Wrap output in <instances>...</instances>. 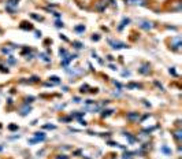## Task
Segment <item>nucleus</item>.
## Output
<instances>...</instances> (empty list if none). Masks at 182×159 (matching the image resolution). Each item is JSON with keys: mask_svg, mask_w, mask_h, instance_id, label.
I'll return each instance as SVG.
<instances>
[{"mask_svg": "<svg viewBox=\"0 0 182 159\" xmlns=\"http://www.w3.org/2000/svg\"><path fill=\"white\" fill-rule=\"evenodd\" d=\"M108 43L111 44V47L114 49H122V48H129L127 44L121 43V41H114V40H108Z\"/></svg>", "mask_w": 182, "mask_h": 159, "instance_id": "1", "label": "nucleus"}, {"mask_svg": "<svg viewBox=\"0 0 182 159\" xmlns=\"http://www.w3.org/2000/svg\"><path fill=\"white\" fill-rule=\"evenodd\" d=\"M108 5V0H99L96 4H94V8H96V11H104L105 7Z\"/></svg>", "mask_w": 182, "mask_h": 159, "instance_id": "2", "label": "nucleus"}, {"mask_svg": "<svg viewBox=\"0 0 182 159\" xmlns=\"http://www.w3.org/2000/svg\"><path fill=\"white\" fill-rule=\"evenodd\" d=\"M18 1H19V0H8V1H7V4H6V8L8 11L14 12V8L18 7Z\"/></svg>", "mask_w": 182, "mask_h": 159, "instance_id": "3", "label": "nucleus"}, {"mask_svg": "<svg viewBox=\"0 0 182 159\" xmlns=\"http://www.w3.org/2000/svg\"><path fill=\"white\" fill-rule=\"evenodd\" d=\"M140 27H143V29H145V30H151L152 27H153V23L149 21H140Z\"/></svg>", "mask_w": 182, "mask_h": 159, "instance_id": "4", "label": "nucleus"}, {"mask_svg": "<svg viewBox=\"0 0 182 159\" xmlns=\"http://www.w3.org/2000/svg\"><path fill=\"white\" fill-rule=\"evenodd\" d=\"M34 138H36V141L37 143H40V141H44L45 138H47V136H45V133L44 132H36V133H34Z\"/></svg>", "mask_w": 182, "mask_h": 159, "instance_id": "5", "label": "nucleus"}, {"mask_svg": "<svg viewBox=\"0 0 182 159\" xmlns=\"http://www.w3.org/2000/svg\"><path fill=\"white\" fill-rule=\"evenodd\" d=\"M140 119V114L138 113H129L127 114V121H130V122H136V121Z\"/></svg>", "mask_w": 182, "mask_h": 159, "instance_id": "6", "label": "nucleus"}, {"mask_svg": "<svg viewBox=\"0 0 182 159\" xmlns=\"http://www.w3.org/2000/svg\"><path fill=\"white\" fill-rule=\"evenodd\" d=\"M149 71H151V67H149V65H143L140 69H138V73H141V74H144V76L149 74Z\"/></svg>", "mask_w": 182, "mask_h": 159, "instance_id": "7", "label": "nucleus"}, {"mask_svg": "<svg viewBox=\"0 0 182 159\" xmlns=\"http://www.w3.org/2000/svg\"><path fill=\"white\" fill-rule=\"evenodd\" d=\"M19 27L23 29V30H33V25H32V23H29V22H25V21L19 25Z\"/></svg>", "mask_w": 182, "mask_h": 159, "instance_id": "8", "label": "nucleus"}, {"mask_svg": "<svg viewBox=\"0 0 182 159\" xmlns=\"http://www.w3.org/2000/svg\"><path fill=\"white\" fill-rule=\"evenodd\" d=\"M172 136H174V138H175L177 141H181V140H182V130H181V129L174 130V132H172Z\"/></svg>", "mask_w": 182, "mask_h": 159, "instance_id": "9", "label": "nucleus"}, {"mask_svg": "<svg viewBox=\"0 0 182 159\" xmlns=\"http://www.w3.org/2000/svg\"><path fill=\"white\" fill-rule=\"evenodd\" d=\"M127 23H130V19H129V18H123V19H122V22H121V25L118 26V30L121 32V30H122V29H123L125 26H126Z\"/></svg>", "mask_w": 182, "mask_h": 159, "instance_id": "10", "label": "nucleus"}, {"mask_svg": "<svg viewBox=\"0 0 182 159\" xmlns=\"http://www.w3.org/2000/svg\"><path fill=\"white\" fill-rule=\"evenodd\" d=\"M126 3L129 4H140V5H145V0H126Z\"/></svg>", "mask_w": 182, "mask_h": 159, "instance_id": "11", "label": "nucleus"}, {"mask_svg": "<svg viewBox=\"0 0 182 159\" xmlns=\"http://www.w3.org/2000/svg\"><path fill=\"white\" fill-rule=\"evenodd\" d=\"M112 113H114V110H112V108H111V110H104V111H103V114H101V117H103V118H107V117H110Z\"/></svg>", "mask_w": 182, "mask_h": 159, "instance_id": "12", "label": "nucleus"}, {"mask_svg": "<svg viewBox=\"0 0 182 159\" xmlns=\"http://www.w3.org/2000/svg\"><path fill=\"white\" fill-rule=\"evenodd\" d=\"M49 80H51L49 82H52V84H60V78H59V77H56V76L49 77Z\"/></svg>", "mask_w": 182, "mask_h": 159, "instance_id": "13", "label": "nucleus"}, {"mask_svg": "<svg viewBox=\"0 0 182 159\" xmlns=\"http://www.w3.org/2000/svg\"><path fill=\"white\" fill-rule=\"evenodd\" d=\"M123 134L126 136V138L129 140V143H130V144H133V143H136V138H134V137H133L132 134H130V133H123Z\"/></svg>", "mask_w": 182, "mask_h": 159, "instance_id": "14", "label": "nucleus"}, {"mask_svg": "<svg viewBox=\"0 0 182 159\" xmlns=\"http://www.w3.org/2000/svg\"><path fill=\"white\" fill-rule=\"evenodd\" d=\"M73 45H74V48H77V49L84 48V44L81 43V41H73Z\"/></svg>", "mask_w": 182, "mask_h": 159, "instance_id": "15", "label": "nucleus"}, {"mask_svg": "<svg viewBox=\"0 0 182 159\" xmlns=\"http://www.w3.org/2000/svg\"><path fill=\"white\" fill-rule=\"evenodd\" d=\"M74 30L78 32V33H84L85 32V26H84V25H77V26L74 27Z\"/></svg>", "mask_w": 182, "mask_h": 159, "instance_id": "16", "label": "nucleus"}, {"mask_svg": "<svg viewBox=\"0 0 182 159\" xmlns=\"http://www.w3.org/2000/svg\"><path fill=\"white\" fill-rule=\"evenodd\" d=\"M59 55H60L62 59H63V58H66L67 55H69V52H67L66 48H60V49H59Z\"/></svg>", "mask_w": 182, "mask_h": 159, "instance_id": "17", "label": "nucleus"}, {"mask_svg": "<svg viewBox=\"0 0 182 159\" xmlns=\"http://www.w3.org/2000/svg\"><path fill=\"white\" fill-rule=\"evenodd\" d=\"M30 107H28V106H26V107H25V108L22 110V111H21V115H22V117H25V115H28L29 113H30Z\"/></svg>", "mask_w": 182, "mask_h": 159, "instance_id": "18", "label": "nucleus"}, {"mask_svg": "<svg viewBox=\"0 0 182 159\" xmlns=\"http://www.w3.org/2000/svg\"><path fill=\"white\" fill-rule=\"evenodd\" d=\"M160 151H162V152H164L166 155H170V154H171V149H170V148H168V147H166V145H163Z\"/></svg>", "mask_w": 182, "mask_h": 159, "instance_id": "19", "label": "nucleus"}, {"mask_svg": "<svg viewBox=\"0 0 182 159\" xmlns=\"http://www.w3.org/2000/svg\"><path fill=\"white\" fill-rule=\"evenodd\" d=\"M39 56H40V59H43L44 62H51V58H48L45 54H40Z\"/></svg>", "mask_w": 182, "mask_h": 159, "instance_id": "20", "label": "nucleus"}, {"mask_svg": "<svg viewBox=\"0 0 182 159\" xmlns=\"http://www.w3.org/2000/svg\"><path fill=\"white\" fill-rule=\"evenodd\" d=\"M88 89H89V87L85 84V85H82V87L79 88V92H81V93H86V92H88Z\"/></svg>", "mask_w": 182, "mask_h": 159, "instance_id": "21", "label": "nucleus"}, {"mask_svg": "<svg viewBox=\"0 0 182 159\" xmlns=\"http://www.w3.org/2000/svg\"><path fill=\"white\" fill-rule=\"evenodd\" d=\"M8 130H18V125H17V123H11V125H8Z\"/></svg>", "mask_w": 182, "mask_h": 159, "instance_id": "22", "label": "nucleus"}, {"mask_svg": "<svg viewBox=\"0 0 182 159\" xmlns=\"http://www.w3.org/2000/svg\"><path fill=\"white\" fill-rule=\"evenodd\" d=\"M43 129H49V130H54V129H56L55 125H43Z\"/></svg>", "mask_w": 182, "mask_h": 159, "instance_id": "23", "label": "nucleus"}, {"mask_svg": "<svg viewBox=\"0 0 182 159\" xmlns=\"http://www.w3.org/2000/svg\"><path fill=\"white\" fill-rule=\"evenodd\" d=\"M30 16L33 19H36V21H43V16H39V15H36V14H30Z\"/></svg>", "mask_w": 182, "mask_h": 159, "instance_id": "24", "label": "nucleus"}, {"mask_svg": "<svg viewBox=\"0 0 182 159\" xmlns=\"http://www.w3.org/2000/svg\"><path fill=\"white\" fill-rule=\"evenodd\" d=\"M127 87L129 88H141V85H140V84H136V82H132V84H129Z\"/></svg>", "mask_w": 182, "mask_h": 159, "instance_id": "25", "label": "nucleus"}, {"mask_svg": "<svg viewBox=\"0 0 182 159\" xmlns=\"http://www.w3.org/2000/svg\"><path fill=\"white\" fill-rule=\"evenodd\" d=\"M55 159H70L67 155H56V158Z\"/></svg>", "mask_w": 182, "mask_h": 159, "instance_id": "26", "label": "nucleus"}, {"mask_svg": "<svg viewBox=\"0 0 182 159\" xmlns=\"http://www.w3.org/2000/svg\"><path fill=\"white\" fill-rule=\"evenodd\" d=\"M81 154H82V149H75V151L73 152V155H74V156H78V155H81Z\"/></svg>", "mask_w": 182, "mask_h": 159, "instance_id": "27", "label": "nucleus"}, {"mask_svg": "<svg viewBox=\"0 0 182 159\" xmlns=\"http://www.w3.org/2000/svg\"><path fill=\"white\" fill-rule=\"evenodd\" d=\"M92 40H93V41H99V40H100V34H93V36H92Z\"/></svg>", "mask_w": 182, "mask_h": 159, "instance_id": "28", "label": "nucleus"}, {"mask_svg": "<svg viewBox=\"0 0 182 159\" xmlns=\"http://www.w3.org/2000/svg\"><path fill=\"white\" fill-rule=\"evenodd\" d=\"M33 100H34V97H32V96H30V97H26V102H25V104L28 106V104H29V103H32Z\"/></svg>", "mask_w": 182, "mask_h": 159, "instance_id": "29", "label": "nucleus"}, {"mask_svg": "<svg viewBox=\"0 0 182 159\" xmlns=\"http://www.w3.org/2000/svg\"><path fill=\"white\" fill-rule=\"evenodd\" d=\"M37 81H39V77H37V76H33L32 78H30V81H29V82H37Z\"/></svg>", "mask_w": 182, "mask_h": 159, "instance_id": "30", "label": "nucleus"}, {"mask_svg": "<svg viewBox=\"0 0 182 159\" xmlns=\"http://www.w3.org/2000/svg\"><path fill=\"white\" fill-rule=\"evenodd\" d=\"M8 63H10V65H15V59H14L12 56H10V58H8Z\"/></svg>", "mask_w": 182, "mask_h": 159, "instance_id": "31", "label": "nucleus"}, {"mask_svg": "<svg viewBox=\"0 0 182 159\" xmlns=\"http://www.w3.org/2000/svg\"><path fill=\"white\" fill-rule=\"evenodd\" d=\"M168 71H170V74H171V76H174V77H177V76H178V74H177V71L174 70V69H170Z\"/></svg>", "mask_w": 182, "mask_h": 159, "instance_id": "32", "label": "nucleus"}, {"mask_svg": "<svg viewBox=\"0 0 182 159\" xmlns=\"http://www.w3.org/2000/svg\"><path fill=\"white\" fill-rule=\"evenodd\" d=\"M0 71L1 73H8V69H6V67H3V66L0 65Z\"/></svg>", "mask_w": 182, "mask_h": 159, "instance_id": "33", "label": "nucleus"}, {"mask_svg": "<svg viewBox=\"0 0 182 159\" xmlns=\"http://www.w3.org/2000/svg\"><path fill=\"white\" fill-rule=\"evenodd\" d=\"M64 25H63V22H60V21H56V27H63Z\"/></svg>", "mask_w": 182, "mask_h": 159, "instance_id": "34", "label": "nucleus"}, {"mask_svg": "<svg viewBox=\"0 0 182 159\" xmlns=\"http://www.w3.org/2000/svg\"><path fill=\"white\" fill-rule=\"evenodd\" d=\"M155 85H156V87H157V88H160V91H164V88L162 87V85H160V84H159V82H157V81H155Z\"/></svg>", "mask_w": 182, "mask_h": 159, "instance_id": "35", "label": "nucleus"}, {"mask_svg": "<svg viewBox=\"0 0 182 159\" xmlns=\"http://www.w3.org/2000/svg\"><path fill=\"white\" fill-rule=\"evenodd\" d=\"M79 123H81L82 126H86V125H88V123H86V121H84V119H79Z\"/></svg>", "mask_w": 182, "mask_h": 159, "instance_id": "36", "label": "nucleus"}, {"mask_svg": "<svg viewBox=\"0 0 182 159\" xmlns=\"http://www.w3.org/2000/svg\"><path fill=\"white\" fill-rule=\"evenodd\" d=\"M60 38H62V40H64V41H69V40H67V37L64 36V34H60Z\"/></svg>", "mask_w": 182, "mask_h": 159, "instance_id": "37", "label": "nucleus"}, {"mask_svg": "<svg viewBox=\"0 0 182 159\" xmlns=\"http://www.w3.org/2000/svg\"><path fill=\"white\" fill-rule=\"evenodd\" d=\"M36 37H37V38L41 37V32H36Z\"/></svg>", "mask_w": 182, "mask_h": 159, "instance_id": "38", "label": "nucleus"}, {"mask_svg": "<svg viewBox=\"0 0 182 159\" xmlns=\"http://www.w3.org/2000/svg\"><path fill=\"white\" fill-rule=\"evenodd\" d=\"M73 100H74V103H79V97H74Z\"/></svg>", "mask_w": 182, "mask_h": 159, "instance_id": "39", "label": "nucleus"}, {"mask_svg": "<svg viewBox=\"0 0 182 159\" xmlns=\"http://www.w3.org/2000/svg\"><path fill=\"white\" fill-rule=\"evenodd\" d=\"M123 76H130V71H123Z\"/></svg>", "mask_w": 182, "mask_h": 159, "instance_id": "40", "label": "nucleus"}, {"mask_svg": "<svg viewBox=\"0 0 182 159\" xmlns=\"http://www.w3.org/2000/svg\"><path fill=\"white\" fill-rule=\"evenodd\" d=\"M107 58H108V60H114V56H111V55H108Z\"/></svg>", "mask_w": 182, "mask_h": 159, "instance_id": "41", "label": "nucleus"}, {"mask_svg": "<svg viewBox=\"0 0 182 159\" xmlns=\"http://www.w3.org/2000/svg\"><path fill=\"white\" fill-rule=\"evenodd\" d=\"M82 158H84V159H90L89 156H82Z\"/></svg>", "mask_w": 182, "mask_h": 159, "instance_id": "42", "label": "nucleus"}]
</instances>
